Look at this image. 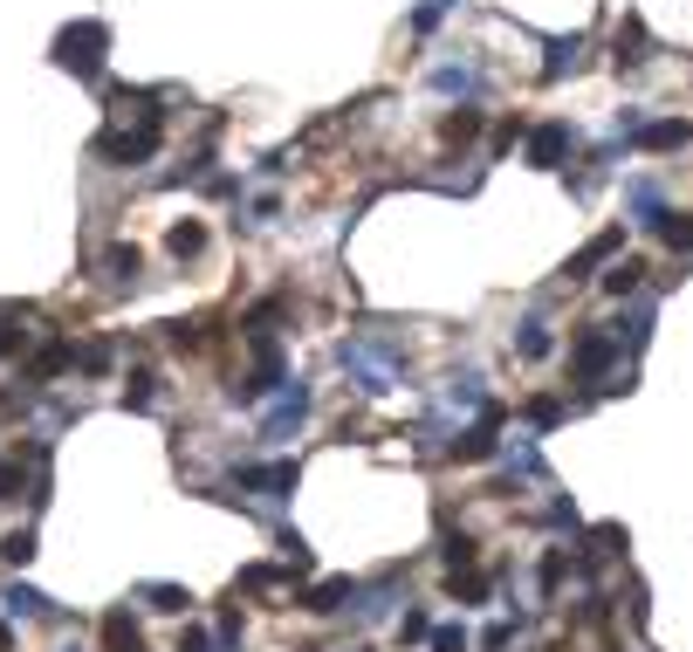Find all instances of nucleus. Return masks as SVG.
Returning <instances> with one entry per match:
<instances>
[{
    "mask_svg": "<svg viewBox=\"0 0 693 652\" xmlns=\"http://www.w3.org/2000/svg\"><path fill=\"white\" fill-rule=\"evenodd\" d=\"M337 364L350 372V385H357L364 398L398 392V337H378V330L344 337V344H337Z\"/></svg>",
    "mask_w": 693,
    "mask_h": 652,
    "instance_id": "f257e3e1",
    "label": "nucleus"
},
{
    "mask_svg": "<svg viewBox=\"0 0 693 652\" xmlns=\"http://www.w3.org/2000/svg\"><path fill=\"white\" fill-rule=\"evenodd\" d=\"M103 56H110V28L103 21H69L56 34V69H69L76 83H97L103 76Z\"/></svg>",
    "mask_w": 693,
    "mask_h": 652,
    "instance_id": "f03ea898",
    "label": "nucleus"
},
{
    "mask_svg": "<svg viewBox=\"0 0 693 652\" xmlns=\"http://www.w3.org/2000/svg\"><path fill=\"white\" fill-rule=\"evenodd\" d=\"M303 419H309V385H303V378H289V385H275V405L261 413V439H268V446L296 439V433H303Z\"/></svg>",
    "mask_w": 693,
    "mask_h": 652,
    "instance_id": "7ed1b4c3",
    "label": "nucleus"
},
{
    "mask_svg": "<svg viewBox=\"0 0 693 652\" xmlns=\"http://www.w3.org/2000/svg\"><path fill=\"white\" fill-rule=\"evenodd\" d=\"M151 151H158V117H138L131 131H103V138H97V158H103V166H145Z\"/></svg>",
    "mask_w": 693,
    "mask_h": 652,
    "instance_id": "20e7f679",
    "label": "nucleus"
},
{
    "mask_svg": "<svg viewBox=\"0 0 693 652\" xmlns=\"http://www.w3.org/2000/svg\"><path fill=\"white\" fill-rule=\"evenodd\" d=\"M618 357H625V350H618V337H611V330H584L577 344H570V378L597 385V378H604V372H611Z\"/></svg>",
    "mask_w": 693,
    "mask_h": 652,
    "instance_id": "39448f33",
    "label": "nucleus"
},
{
    "mask_svg": "<svg viewBox=\"0 0 693 652\" xmlns=\"http://www.w3.org/2000/svg\"><path fill=\"white\" fill-rule=\"evenodd\" d=\"M487 454H502V413L495 405H481V413L454 433V461H487Z\"/></svg>",
    "mask_w": 693,
    "mask_h": 652,
    "instance_id": "423d86ee",
    "label": "nucleus"
},
{
    "mask_svg": "<svg viewBox=\"0 0 693 652\" xmlns=\"http://www.w3.org/2000/svg\"><path fill=\"white\" fill-rule=\"evenodd\" d=\"M570 151H577V131H570L563 117H556V125H536V131H528V166H536V172H556Z\"/></svg>",
    "mask_w": 693,
    "mask_h": 652,
    "instance_id": "0eeeda50",
    "label": "nucleus"
},
{
    "mask_svg": "<svg viewBox=\"0 0 693 652\" xmlns=\"http://www.w3.org/2000/svg\"><path fill=\"white\" fill-rule=\"evenodd\" d=\"M502 474L508 481H550V461H543V446H536V426L502 439Z\"/></svg>",
    "mask_w": 693,
    "mask_h": 652,
    "instance_id": "6e6552de",
    "label": "nucleus"
},
{
    "mask_svg": "<svg viewBox=\"0 0 693 652\" xmlns=\"http://www.w3.org/2000/svg\"><path fill=\"white\" fill-rule=\"evenodd\" d=\"M426 83L439 90V97H461V103H474V97H487V76H481V62H439Z\"/></svg>",
    "mask_w": 693,
    "mask_h": 652,
    "instance_id": "1a4fd4ad",
    "label": "nucleus"
},
{
    "mask_svg": "<svg viewBox=\"0 0 693 652\" xmlns=\"http://www.w3.org/2000/svg\"><path fill=\"white\" fill-rule=\"evenodd\" d=\"M234 481H240V487H261L268 502H289L296 481H303V467H296V461H268V467H240Z\"/></svg>",
    "mask_w": 693,
    "mask_h": 652,
    "instance_id": "9d476101",
    "label": "nucleus"
},
{
    "mask_svg": "<svg viewBox=\"0 0 693 652\" xmlns=\"http://www.w3.org/2000/svg\"><path fill=\"white\" fill-rule=\"evenodd\" d=\"M652 316H660V303H652V296H638V303H632L618 323H611V337H618V350H632V357H638V350L652 344Z\"/></svg>",
    "mask_w": 693,
    "mask_h": 652,
    "instance_id": "9b49d317",
    "label": "nucleus"
},
{
    "mask_svg": "<svg viewBox=\"0 0 693 652\" xmlns=\"http://www.w3.org/2000/svg\"><path fill=\"white\" fill-rule=\"evenodd\" d=\"M618 248H625V227H611V234H597V240H591V248L570 255V268H563V275H570V281H591V268H604Z\"/></svg>",
    "mask_w": 693,
    "mask_h": 652,
    "instance_id": "f8f14e48",
    "label": "nucleus"
},
{
    "mask_svg": "<svg viewBox=\"0 0 693 652\" xmlns=\"http://www.w3.org/2000/svg\"><path fill=\"white\" fill-rule=\"evenodd\" d=\"M584 34H556V42H550V62H543V83H563V76H577L584 69Z\"/></svg>",
    "mask_w": 693,
    "mask_h": 652,
    "instance_id": "ddd939ff",
    "label": "nucleus"
},
{
    "mask_svg": "<svg viewBox=\"0 0 693 652\" xmlns=\"http://www.w3.org/2000/svg\"><path fill=\"white\" fill-rule=\"evenodd\" d=\"M0 604H8V619H21V625H28V619H56V604L34 591V584H21V577L0 591Z\"/></svg>",
    "mask_w": 693,
    "mask_h": 652,
    "instance_id": "4468645a",
    "label": "nucleus"
},
{
    "mask_svg": "<svg viewBox=\"0 0 693 652\" xmlns=\"http://www.w3.org/2000/svg\"><path fill=\"white\" fill-rule=\"evenodd\" d=\"M625 207H632L638 227H660V220H666V192L652 186V179H632V186H625Z\"/></svg>",
    "mask_w": 693,
    "mask_h": 652,
    "instance_id": "2eb2a0df",
    "label": "nucleus"
},
{
    "mask_svg": "<svg viewBox=\"0 0 693 652\" xmlns=\"http://www.w3.org/2000/svg\"><path fill=\"white\" fill-rule=\"evenodd\" d=\"M344 604H357V584H350V577H323V584L303 597V611H316V619H330V611H344Z\"/></svg>",
    "mask_w": 693,
    "mask_h": 652,
    "instance_id": "dca6fc26",
    "label": "nucleus"
},
{
    "mask_svg": "<svg viewBox=\"0 0 693 652\" xmlns=\"http://www.w3.org/2000/svg\"><path fill=\"white\" fill-rule=\"evenodd\" d=\"M638 145H645V151H686V145H693V125H686V117H660V125L638 131Z\"/></svg>",
    "mask_w": 693,
    "mask_h": 652,
    "instance_id": "f3484780",
    "label": "nucleus"
},
{
    "mask_svg": "<svg viewBox=\"0 0 693 652\" xmlns=\"http://www.w3.org/2000/svg\"><path fill=\"white\" fill-rule=\"evenodd\" d=\"M515 357H528V364L550 357V316H543V309H528V316L515 323Z\"/></svg>",
    "mask_w": 693,
    "mask_h": 652,
    "instance_id": "a211bd4d",
    "label": "nucleus"
},
{
    "mask_svg": "<svg viewBox=\"0 0 693 652\" xmlns=\"http://www.w3.org/2000/svg\"><path fill=\"white\" fill-rule=\"evenodd\" d=\"M645 275H652V268H645L638 255H632V261H611V275H604V296H618V303H625V296H638V289H645Z\"/></svg>",
    "mask_w": 693,
    "mask_h": 652,
    "instance_id": "6ab92c4d",
    "label": "nucleus"
},
{
    "mask_svg": "<svg viewBox=\"0 0 693 652\" xmlns=\"http://www.w3.org/2000/svg\"><path fill=\"white\" fill-rule=\"evenodd\" d=\"M398 611V591L392 584H378V591H357V625H385Z\"/></svg>",
    "mask_w": 693,
    "mask_h": 652,
    "instance_id": "aec40b11",
    "label": "nucleus"
},
{
    "mask_svg": "<svg viewBox=\"0 0 693 652\" xmlns=\"http://www.w3.org/2000/svg\"><path fill=\"white\" fill-rule=\"evenodd\" d=\"M166 248H172V261H192V255H207V227H199V220H179V227L166 234Z\"/></svg>",
    "mask_w": 693,
    "mask_h": 652,
    "instance_id": "412c9836",
    "label": "nucleus"
},
{
    "mask_svg": "<svg viewBox=\"0 0 693 652\" xmlns=\"http://www.w3.org/2000/svg\"><path fill=\"white\" fill-rule=\"evenodd\" d=\"M103 645H110V652H145V639H138V625H131V611H110V619H103Z\"/></svg>",
    "mask_w": 693,
    "mask_h": 652,
    "instance_id": "4be33fe9",
    "label": "nucleus"
},
{
    "mask_svg": "<svg viewBox=\"0 0 693 652\" xmlns=\"http://www.w3.org/2000/svg\"><path fill=\"white\" fill-rule=\"evenodd\" d=\"M131 597H145L151 611H186V604H192V591H186V584H138Z\"/></svg>",
    "mask_w": 693,
    "mask_h": 652,
    "instance_id": "5701e85b",
    "label": "nucleus"
},
{
    "mask_svg": "<svg viewBox=\"0 0 693 652\" xmlns=\"http://www.w3.org/2000/svg\"><path fill=\"white\" fill-rule=\"evenodd\" d=\"M439 138H446V145H474V138H481V110H474V103H461V110L439 125Z\"/></svg>",
    "mask_w": 693,
    "mask_h": 652,
    "instance_id": "b1692460",
    "label": "nucleus"
},
{
    "mask_svg": "<svg viewBox=\"0 0 693 652\" xmlns=\"http://www.w3.org/2000/svg\"><path fill=\"white\" fill-rule=\"evenodd\" d=\"M138 268H145V255L131 248V240H117V248L103 255V275H110V281H138Z\"/></svg>",
    "mask_w": 693,
    "mask_h": 652,
    "instance_id": "393cba45",
    "label": "nucleus"
},
{
    "mask_svg": "<svg viewBox=\"0 0 693 652\" xmlns=\"http://www.w3.org/2000/svg\"><path fill=\"white\" fill-rule=\"evenodd\" d=\"M652 234H660L673 255H693V214H666V220L652 227Z\"/></svg>",
    "mask_w": 693,
    "mask_h": 652,
    "instance_id": "a878e982",
    "label": "nucleus"
},
{
    "mask_svg": "<svg viewBox=\"0 0 693 652\" xmlns=\"http://www.w3.org/2000/svg\"><path fill=\"white\" fill-rule=\"evenodd\" d=\"M125 405H131V413H158V372H131Z\"/></svg>",
    "mask_w": 693,
    "mask_h": 652,
    "instance_id": "bb28decb",
    "label": "nucleus"
},
{
    "mask_svg": "<svg viewBox=\"0 0 693 652\" xmlns=\"http://www.w3.org/2000/svg\"><path fill=\"white\" fill-rule=\"evenodd\" d=\"M110 364H117V344H110V337H97V344L76 350V372H90V378H97V372H110Z\"/></svg>",
    "mask_w": 693,
    "mask_h": 652,
    "instance_id": "cd10ccee",
    "label": "nucleus"
},
{
    "mask_svg": "<svg viewBox=\"0 0 693 652\" xmlns=\"http://www.w3.org/2000/svg\"><path fill=\"white\" fill-rule=\"evenodd\" d=\"M0 556H8L14 570H28L34 563V528H8V536H0Z\"/></svg>",
    "mask_w": 693,
    "mask_h": 652,
    "instance_id": "c85d7f7f",
    "label": "nucleus"
},
{
    "mask_svg": "<svg viewBox=\"0 0 693 652\" xmlns=\"http://www.w3.org/2000/svg\"><path fill=\"white\" fill-rule=\"evenodd\" d=\"M563 419H570L563 398H528V426H536V433H550V426H563Z\"/></svg>",
    "mask_w": 693,
    "mask_h": 652,
    "instance_id": "c756f323",
    "label": "nucleus"
},
{
    "mask_svg": "<svg viewBox=\"0 0 693 652\" xmlns=\"http://www.w3.org/2000/svg\"><path fill=\"white\" fill-rule=\"evenodd\" d=\"M618 62H625V69L645 62V28H638V21H618Z\"/></svg>",
    "mask_w": 693,
    "mask_h": 652,
    "instance_id": "7c9ffc66",
    "label": "nucleus"
},
{
    "mask_svg": "<svg viewBox=\"0 0 693 652\" xmlns=\"http://www.w3.org/2000/svg\"><path fill=\"white\" fill-rule=\"evenodd\" d=\"M398 639H405V645H426V639H433V619L405 604V611H398Z\"/></svg>",
    "mask_w": 693,
    "mask_h": 652,
    "instance_id": "2f4dec72",
    "label": "nucleus"
},
{
    "mask_svg": "<svg viewBox=\"0 0 693 652\" xmlns=\"http://www.w3.org/2000/svg\"><path fill=\"white\" fill-rule=\"evenodd\" d=\"M289 570H275V563H255V570H240V591H275Z\"/></svg>",
    "mask_w": 693,
    "mask_h": 652,
    "instance_id": "473e14b6",
    "label": "nucleus"
},
{
    "mask_svg": "<svg viewBox=\"0 0 693 652\" xmlns=\"http://www.w3.org/2000/svg\"><path fill=\"white\" fill-rule=\"evenodd\" d=\"M446 14H454V0H419V14H413V28H419V34H433V28H439Z\"/></svg>",
    "mask_w": 693,
    "mask_h": 652,
    "instance_id": "72a5a7b5",
    "label": "nucleus"
},
{
    "mask_svg": "<svg viewBox=\"0 0 693 652\" xmlns=\"http://www.w3.org/2000/svg\"><path fill=\"white\" fill-rule=\"evenodd\" d=\"M433 652H467V625H433Z\"/></svg>",
    "mask_w": 693,
    "mask_h": 652,
    "instance_id": "f704fd0d",
    "label": "nucleus"
},
{
    "mask_svg": "<svg viewBox=\"0 0 693 652\" xmlns=\"http://www.w3.org/2000/svg\"><path fill=\"white\" fill-rule=\"evenodd\" d=\"M515 625H522V611H515V619H508V625H487V632H481V652H508V639H515Z\"/></svg>",
    "mask_w": 693,
    "mask_h": 652,
    "instance_id": "c9c22d12",
    "label": "nucleus"
},
{
    "mask_svg": "<svg viewBox=\"0 0 693 652\" xmlns=\"http://www.w3.org/2000/svg\"><path fill=\"white\" fill-rule=\"evenodd\" d=\"M439 556H446V570H467V563H474V543H467V536H446Z\"/></svg>",
    "mask_w": 693,
    "mask_h": 652,
    "instance_id": "e433bc0d",
    "label": "nucleus"
},
{
    "mask_svg": "<svg viewBox=\"0 0 693 652\" xmlns=\"http://www.w3.org/2000/svg\"><path fill=\"white\" fill-rule=\"evenodd\" d=\"M179 652H220V639L199 632V625H186V632H179Z\"/></svg>",
    "mask_w": 693,
    "mask_h": 652,
    "instance_id": "4c0bfd02",
    "label": "nucleus"
},
{
    "mask_svg": "<svg viewBox=\"0 0 693 652\" xmlns=\"http://www.w3.org/2000/svg\"><path fill=\"white\" fill-rule=\"evenodd\" d=\"M543 522H550V528H577V502H550Z\"/></svg>",
    "mask_w": 693,
    "mask_h": 652,
    "instance_id": "58836bf2",
    "label": "nucleus"
},
{
    "mask_svg": "<svg viewBox=\"0 0 693 652\" xmlns=\"http://www.w3.org/2000/svg\"><path fill=\"white\" fill-rule=\"evenodd\" d=\"M21 495V461H0V502Z\"/></svg>",
    "mask_w": 693,
    "mask_h": 652,
    "instance_id": "ea45409f",
    "label": "nucleus"
},
{
    "mask_svg": "<svg viewBox=\"0 0 693 652\" xmlns=\"http://www.w3.org/2000/svg\"><path fill=\"white\" fill-rule=\"evenodd\" d=\"M0 652H14V632H8V619H0Z\"/></svg>",
    "mask_w": 693,
    "mask_h": 652,
    "instance_id": "a19ab883",
    "label": "nucleus"
},
{
    "mask_svg": "<svg viewBox=\"0 0 693 652\" xmlns=\"http://www.w3.org/2000/svg\"><path fill=\"white\" fill-rule=\"evenodd\" d=\"M62 652H76V645H62Z\"/></svg>",
    "mask_w": 693,
    "mask_h": 652,
    "instance_id": "79ce46f5",
    "label": "nucleus"
}]
</instances>
